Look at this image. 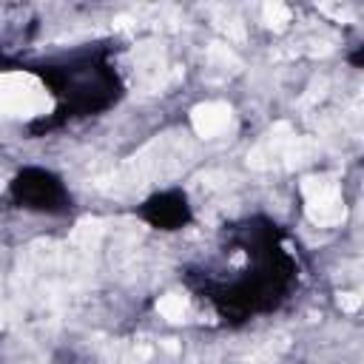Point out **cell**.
Returning <instances> with one entry per match:
<instances>
[{"label":"cell","mask_w":364,"mask_h":364,"mask_svg":"<svg viewBox=\"0 0 364 364\" xmlns=\"http://www.w3.org/2000/svg\"><path fill=\"white\" fill-rule=\"evenodd\" d=\"M304 193H307V210L316 222L330 225L344 219V205L338 199V188L327 179H307L304 182Z\"/></svg>","instance_id":"obj_1"},{"label":"cell","mask_w":364,"mask_h":364,"mask_svg":"<svg viewBox=\"0 0 364 364\" xmlns=\"http://www.w3.org/2000/svg\"><path fill=\"white\" fill-rule=\"evenodd\" d=\"M0 105L9 114H34L43 105V94L28 77H6L0 80Z\"/></svg>","instance_id":"obj_2"},{"label":"cell","mask_w":364,"mask_h":364,"mask_svg":"<svg viewBox=\"0 0 364 364\" xmlns=\"http://www.w3.org/2000/svg\"><path fill=\"white\" fill-rule=\"evenodd\" d=\"M228 119H230V111H228L225 105H205V108H199L196 117H193L196 131H199L202 136H216V134L228 125Z\"/></svg>","instance_id":"obj_3"},{"label":"cell","mask_w":364,"mask_h":364,"mask_svg":"<svg viewBox=\"0 0 364 364\" xmlns=\"http://www.w3.org/2000/svg\"><path fill=\"white\" fill-rule=\"evenodd\" d=\"M159 310H162L168 318H176V316L185 310V301H182V299H176V296H168V299H162V301H159Z\"/></svg>","instance_id":"obj_4"},{"label":"cell","mask_w":364,"mask_h":364,"mask_svg":"<svg viewBox=\"0 0 364 364\" xmlns=\"http://www.w3.org/2000/svg\"><path fill=\"white\" fill-rule=\"evenodd\" d=\"M338 304H341L344 310H358V304H361V299H358L355 293H341V299H338Z\"/></svg>","instance_id":"obj_5"}]
</instances>
